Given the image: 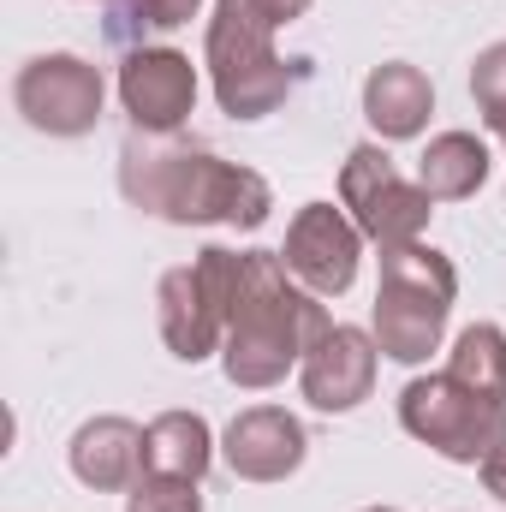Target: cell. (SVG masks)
Returning <instances> with one entry per match:
<instances>
[{"mask_svg":"<svg viewBox=\"0 0 506 512\" xmlns=\"http://www.w3.org/2000/svg\"><path fill=\"white\" fill-rule=\"evenodd\" d=\"M477 471H483V489H489V495L506 507V447H495V453H489Z\"/></svg>","mask_w":506,"mask_h":512,"instance_id":"21","label":"cell"},{"mask_svg":"<svg viewBox=\"0 0 506 512\" xmlns=\"http://www.w3.org/2000/svg\"><path fill=\"white\" fill-rule=\"evenodd\" d=\"M334 328L328 304L292 280V268L280 251H239L233 268V310H227V346H221V370L227 382L262 393L280 387L304 352Z\"/></svg>","mask_w":506,"mask_h":512,"instance_id":"2","label":"cell"},{"mask_svg":"<svg viewBox=\"0 0 506 512\" xmlns=\"http://www.w3.org/2000/svg\"><path fill=\"white\" fill-rule=\"evenodd\" d=\"M96 6H131V0H96Z\"/></svg>","mask_w":506,"mask_h":512,"instance_id":"22","label":"cell"},{"mask_svg":"<svg viewBox=\"0 0 506 512\" xmlns=\"http://www.w3.org/2000/svg\"><path fill=\"white\" fill-rule=\"evenodd\" d=\"M108 102V78L102 66H90L84 54H30L12 78V108L24 114V126L42 137H84L102 120Z\"/></svg>","mask_w":506,"mask_h":512,"instance_id":"8","label":"cell"},{"mask_svg":"<svg viewBox=\"0 0 506 512\" xmlns=\"http://www.w3.org/2000/svg\"><path fill=\"white\" fill-rule=\"evenodd\" d=\"M120 108L131 114V131L173 137L197 108V66L179 48H126L120 60Z\"/></svg>","mask_w":506,"mask_h":512,"instance_id":"10","label":"cell"},{"mask_svg":"<svg viewBox=\"0 0 506 512\" xmlns=\"http://www.w3.org/2000/svg\"><path fill=\"white\" fill-rule=\"evenodd\" d=\"M471 96H477L483 126L495 131V137H506V42H489L471 60Z\"/></svg>","mask_w":506,"mask_h":512,"instance_id":"18","label":"cell"},{"mask_svg":"<svg viewBox=\"0 0 506 512\" xmlns=\"http://www.w3.org/2000/svg\"><path fill=\"white\" fill-rule=\"evenodd\" d=\"M197 12H203V0H131V24L137 30H155V36L185 30Z\"/></svg>","mask_w":506,"mask_h":512,"instance_id":"20","label":"cell"},{"mask_svg":"<svg viewBox=\"0 0 506 512\" xmlns=\"http://www.w3.org/2000/svg\"><path fill=\"white\" fill-rule=\"evenodd\" d=\"M399 429L453 465H483L495 447H506V399L453 382L447 370L417 376L399 393Z\"/></svg>","mask_w":506,"mask_h":512,"instance_id":"5","label":"cell"},{"mask_svg":"<svg viewBox=\"0 0 506 512\" xmlns=\"http://www.w3.org/2000/svg\"><path fill=\"white\" fill-rule=\"evenodd\" d=\"M459 298V268L435 245H393L381 251V280H376V310H370V334H376L381 358L393 364H429V352H441L447 340V316Z\"/></svg>","mask_w":506,"mask_h":512,"instance_id":"4","label":"cell"},{"mask_svg":"<svg viewBox=\"0 0 506 512\" xmlns=\"http://www.w3.org/2000/svg\"><path fill=\"white\" fill-rule=\"evenodd\" d=\"M233 268L239 251L203 245L191 262L167 268L155 286V322L179 364H203L227 346V310H233Z\"/></svg>","mask_w":506,"mask_h":512,"instance_id":"6","label":"cell"},{"mask_svg":"<svg viewBox=\"0 0 506 512\" xmlns=\"http://www.w3.org/2000/svg\"><path fill=\"white\" fill-rule=\"evenodd\" d=\"M274 30H280V18L262 0H215L209 36H203V66H209V90H215L221 114L268 120L298 90L304 72H298V60L274 54Z\"/></svg>","mask_w":506,"mask_h":512,"instance_id":"3","label":"cell"},{"mask_svg":"<svg viewBox=\"0 0 506 512\" xmlns=\"http://www.w3.org/2000/svg\"><path fill=\"white\" fill-rule=\"evenodd\" d=\"M126 512H203V489L191 477H161L143 471L126 489Z\"/></svg>","mask_w":506,"mask_h":512,"instance_id":"19","label":"cell"},{"mask_svg":"<svg viewBox=\"0 0 506 512\" xmlns=\"http://www.w3.org/2000/svg\"><path fill=\"white\" fill-rule=\"evenodd\" d=\"M435 114V84L423 78V66L411 60H381L364 78V120L376 126L381 143H405V137H423Z\"/></svg>","mask_w":506,"mask_h":512,"instance_id":"14","label":"cell"},{"mask_svg":"<svg viewBox=\"0 0 506 512\" xmlns=\"http://www.w3.org/2000/svg\"><path fill=\"white\" fill-rule=\"evenodd\" d=\"M447 376L489 399H506V334L495 322H471L447 352Z\"/></svg>","mask_w":506,"mask_h":512,"instance_id":"17","label":"cell"},{"mask_svg":"<svg viewBox=\"0 0 506 512\" xmlns=\"http://www.w3.org/2000/svg\"><path fill=\"white\" fill-rule=\"evenodd\" d=\"M209 465H215V429H209L197 411H161V417L143 429V471L203 483Z\"/></svg>","mask_w":506,"mask_h":512,"instance_id":"16","label":"cell"},{"mask_svg":"<svg viewBox=\"0 0 506 512\" xmlns=\"http://www.w3.org/2000/svg\"><path fill=\"white\" fill-rule=\"evenodd\" d=\"M376 364H381V346L376 334L352 328V322H334L298 364V387L316 411H358L376 387Z\"/></svg>","mask_w":506,"mask_h":512,"instance_id":"11","label":"cell"},{"mask_svg":"<svg viewBox=\"0 0 506 512\" xmlns=\"http://www.w3.org/2000/svg\"><path fill=\"white\" fill-rule=\"evenodd\" d=\"M120 191L131 209L167 221V227H239L256 233L274 209V185L245 167L221 161L203 143L185 137H149L131 131L120 149Z\"/></svg>","mask_w":506,"mask_h":512,"instance_id":"1","label":"cell"},{"mask_svg":"<svg viewBox=\"0 0 506 512\" xmlns=\"http://www.w3.org/2000/svg\"><path fill=\"white\" fill-rule=\"evenodd\" d=\"M489 167H495V155L477 131H441V137H429V149L417 161V185L435 203H465V197L483 191Z\"/></svg>","mask_w":506,"mask_h":512,"instance_id":"15","label":"cell"},{"mask_svg":"<svg viewBox=\"0 0 506 512\" xmlns=\"http://www.w3.org/2000/svg\"><path fill=\"white\" fill-rule=\"evenodd\" d=\"M340 209L358 221V233L370 245L393 251V245H417L423 239V227L435 215V197L417 179H405L381 143H358L346 155V167H340Z\"/></svg>","mask_w":506,"mask_h":512,"instance_id":"7","label":"cell"},{"mask_svg":"<svg viewBox=\"0 0 506 512\" xmlns=\"http://www.w3.org/2000/svg\"><path fill=\"white\" fill-rule=\"evenodd\" d=\"M66 465H72V477L84 489L126 495L131 483L143 477V429L131 417H114V411L108 417H90V423H78V435L66 447Z\"/></svg>","mask_w":506,"mask_h":512,"instance_id":"13","label":"cell"},{"mask_svg":"<svg viewBox=\"0 0 506 512\" xmlns=\"http://www.w3.org/2000/svg\"><path fill=\"white\" fill-rule=\"evenodd\" d=\"M304 453H310V435L286 405H251L221 435V459L245 483H286L304 465Z\"/></svg>","mask_w":506,"mask_h":512,"instance_id":"12","label":"cell"},{"mask_svg":"<svg viewBox=\"0 0 506 512\" xmlns=\"http://www.w3.org/2000/svg\"><path fill=\"white\" fill-rule=\"evenodd\" d=\"M364 512H399V507H364Z\"/></svg>","mask_w":506,"mask_h":512,"instance_id":"23","label":"cell"},{"mask_svg":"<svg viewBox=\"0 0 506 512\" xmlns=\"http://www.w3.org/2000/svg\"><path fill=\"white\" fill-rule=\"evenodd\" d=\"M280 262L292 268L298 286H310L316 298H340L352 292L358 280V262H364V233L346 209L334 203H304L286 227V251Z\"/></svg>","mask_w":506,"mask_h":512,"instance_id":"9","label":"cell"}]
</instances>
